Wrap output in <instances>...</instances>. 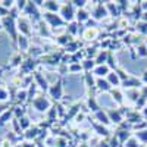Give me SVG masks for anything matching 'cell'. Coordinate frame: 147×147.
Instances as JSON below:
<instances>
[{
  "instance_id": "cell-1",
  "label": "cell",
  "mask_w": 147,
  "mask_h": 147,
  "mask_svg": "<svg viewBox=\"0 0 147 147\" xmlns=\"http://www.w3.org/2000/svg\"><path fill=\"white\" fill-rule=\"evenodd\" d=\"M0 22H2V27L3 30L6 31L7 35H10V38L12 41H13V44H16L18 41V27H16V21L13 18H10V16H5L0 19Z\"/></svg>"
},
{
  "instance_id": "cell-2",
  "label": "cell",
  "mask_w": 147,
  "mask_h": 147,
  "mask_svg": "<svg viewBox=\"0 0 147 147\" xmlns=\"http://www.w3.org/2000/svg\"><path fill=\"white\" fill-rule=\"evenodd\" d=\"M35 66H37V62L34 60V57H30V56L24 57V62H22V65L19 66V69H21L19 75H21V77H24V75H32Z\"/></svg>"
},
{
  "instance_id": "cell-3",
  "label": "cell",
  "mask_w": 147,
  "mask_h": 147,
  "mask_svg": "<svg viewBox=\"0 0 147 147\" xmlns=\"http://www.w3.org/2000/svg\"><path fill=\"white\" fill-rule=\"evenodd\" d=\"M16 27H18V32L22 35H31V21L27 16H19L16 19Z\"/></svg>"
},
{
  "instance_id": "cell-4",
  "label": "cell",
  "mask_w": 147,
  "mask_h": 147,
  "mask_svg": "<svg viewBox=\"0 0 147 147\" xmlns=\"http://www.w3.org/2000/svg\"><path fill=\"white\" fill-rule=\"evenodd\" d=\"M31 106L37 110V112H47L50 110V102H49L44 96H37L34 102L31 103Z\"/></svg>"
},
{
  "instance_id": "cell-5",
  "label": "cell",
  "mask_w": 147,
  "mask_h": 147,
  "mask_svg": "<svg viewBox=\"0 0 147 147\" xmlns=\"http://www.w3.org/2000/svg\"><path fill=\"white\" fill-rule=\"evenodd\" d=\"M24 15H25L27 18H30V19H34V21L40 19L38 7H37V6L34 5V2H32V0H30V2H28V5H27L25 10H24Z\"/></svg>"
},
{
  "instance_id": "cell-6",
  "label": "cell",
  "mask_w": 147,
  "mask_h": 147,
  "mask_svg": "<svg viewBox=\"0 0 147 147\" xmlns=\"http://www.w3.org/2000/svg\"><path fill=\"white\" fill-rule=\"evenodd\" d=\"M32 78L35 81V84L43 90V91H49V84H47V80L44 78V75L40 72V71H34L32 72Z\"/></svg>"
},
{
  "instance_id": "cell-7",
  "label": "cell",
  "mask_w": 147,
  "mask_h": 147,
  "mask_svg": "<svg viewBox=\"0 0 147 147\" xmlns=\"http://www.w3.org/2000/svg\"><path fill=\"white\" fill-rule=\"evenodd\" d=\"M44 21L46 22H49L52 27H59V25H62V22H63V19L60 18L59 15H55V13H52V12H46L44 13Z\"/></svg>"
},
{
  "instance_id": "cell-8",
  "label": "cell",
  "mask_w": 147,
  "mask_h": 147,
  "mask_svg": "<svg viewBox=\"0 0 147 147\" xmlns=\"http://www.w3.org/2000/svg\"><path fill=\"white\" fill-rule=\"evenodd\" d=\"M16 46H18V49H19V52H28V50H30V47H31V44H30V38H28L27 35L19 34V35H18Z\"/></svg>"
},
{
  "instance_id": "cell-9",
  "label": "cell",
  "mask_w": 147,
  "mask_h": 147,
  "mask_svg": "<svg viewBox=\"0 0 147 147\" xmlns=\"http://www.w3.org/2000/svg\"><path fill=\"white\" fill-rule=\"evenodd\" d=\"M13 115H15V106H12L7 110H5V112L0 115V127H5L9 121L13 119Z\"/></svg>"
},
{
  "instance_id": "cell-10",
  "label": "cell",
  "mask_w": 147,
  "mask_h": 147,
  "mask_svg": "<svg viewBox=\"0 0 147 147\" xmlns=\"http://www.w3.org/2000/svg\"><path fill=\"white\" fill-rule=\"evenodd\" d=\"M40 128L38 127H31V128H28L25 132H24L22 134V136H24V138H25L27 141H32V140H35L37 137H38L40 136Z\"/></svg>"
},
{
  "instance_id": "cell-11",
  "label": "cell",
  "mask_w": 147,
  "mask_h": 147,
  "mask_svg": "<svg viewBox=\"0 0 147 147\" xmlns=\"http://www.w3.org/2000/svg\"><path fill=\"white\" fill-rule=\"evenodd\" d=\"M49 94H50L53 99H60V96H62V82L57 81L56 84L50 85V87H49Z\"/></svg>"
},
{
  "instance_id": "cell-12",
  "label": "cell",
  "mask_w": 147,
  "mask_h": 147,
  "mask_svg": "<svg viewBox=\"0 0 147 147\" xmlns=\"http://www.w3.org/2000/svg\"><path fill=\"white\" fill-rule=\"evenodd\" d=\"M15 102L18 105H24L25 102H28V91L25 88H21L19 91H16L15 94Z\"/></svg>"
},
{
  "instance_id": "cell-13",
  "label": "cell",
  "mask_w": 147,
  "mask_h": 147,
  "mask_svg": "<svg viewBox=\"0 0 147 147\" xmlns=\"http://www.w3.org/2000/svg\"><path fill=\"white\" fill-rule=\"evenodd\" d=\"M22 62H24V57H22V55H21V52H16L13 56L10 57V68H15V66H21L22 65Z\"/></svg>"
},
{
  "instance_id": "cell-14",
  "label": "cell",
  "mask_w": 147,
  "mask_h": 147,
  "mask_svg": "<svg viewBox=\"0 0 147 147\" xmlns=\"http://www.w3.org/2000/svg\"><path fill=\"white\" fill-rule=\"evenodd\" d=\"M43 7L47 10V12H52V13H55L56 10H59V3H56V2H53V0H49V2H44L43 3Z\"/></svg>"
},
{
  "instance_id": "cell-15",
  "label": "cell",
  "mask_w": 147,
  "mask_h": 147,
  "mask_svg": "<svg viewBox=\"0 0 147 147\" xmlns=\"http://www.w3.org/2000/svg\"><path fill=\"white\" fill-rule=\"evenodd\" d=\"M18 121H19V125H21V129H22V131H27L28 128H31V118H30L28 115L19 118Z\"/></svg>"
},
{
  "instance_id": "cell-16",
  "label": "cell",
  "mask_w": 147,
  "mask_h": 147,
  "mask_svg": "<svg viewBox=\"0 0 147 147\" xmlns=\"http://www.w3.org/2000/svg\"><path fill=\"white\" fill-rule=\"evenodd\" d=\"M62 15H63V19H66V21H71V19H72L74 15H72V7H71V5L62 7Z\"/></svg>"
},
{
  "instance_id": "cell-17",
  "label": "cell",
  "mask_w": 147,
  "mask_h": 147,
  "mask_svg": "<svg viewBox=\"0 0 147 147\" xmlns=\"http://www.w3.org/2000/svg\"><path fill=\"white\" fill-rule=\"evenodd\" d=\"M9 100V91L5 87H0V103H5Z\"/></svg>"
},
{
  "instance_id": "cell-18",
  "label": "cell",
  "mask_w": 147,
  "mask_h": 147,
  "mask_svg": "<svg viewBox=\"0 0 147 147\" xmlns=\"http://www.w3.org/2000/svg\"><path fill=\"white\" fill-rule=\"evenodd\" d=\"M15 0H3V2H0V5H2L6 10H10V9H13L15 7Z\"/></svg>"
},
{
  "instance_id": "cell-19",
  "label": "cell",
  "mask_w": 147,
  "mask_h": 147,
  "mask_svg": "<svg viewBox=\"0 0 147 147\" xmlns=\"http://www.w3.org/2000/svg\"><path fill=\"white\" fill-rule=\"evenodd\" d=\"M27 5H28L27 0H16V3H15V6H16V9H18L19 12H24V10H25Z\"/></svg>"
},
{
  "instance_id": "cell-20",
  "label": "cell",
  "mask_w": 147,
  "mask_h": 147,
  "mask_svg": "<svg viewBox=\"0 0 147 147\" xmlns=\"http://www.w3.org/2000/svg\"><path fill=\"white\" fill-rule=\"evenodd\" d=\"M40 34L41 35H44V37H49V31H47V27H46V24H43V22H40Z\"/></svg>"
},
{
  "instance_id": "cell-21",
  "label": "cell",
  "mask_w": 147,
  "mask_h": 147,
  "mask_svg": "<svg viewBox=\"0 0 147 147\" xmlns=\"http://www.w3.org/2000/svg\"><path fill=\"white\" fill-rule=\"evenodd\" d=\"M96 72H97V75H105L107 72V66H99L96 69Z\"/></svg>"
},
{
  "instance_id": "cell-22",
  "label": "cell",
  "mask_w": 147,
  "mask_h": 147,
  "mask_svg": "<svg viewBox=\"0 0 147 147\" xmlns=\"http://www.w3.org/2000/svg\"><path fill=\"white\" fill-rule=\"evenodd\" d=\"M99 87L103 88V90H107V88H109V84H107L106 81H102V80H100V81H99Z\"/></svg>"
},
{
  "instance_id": "cell-23",
  "label": "cell",
  "mask_w": 147,
  "mask_h": 147,
  "mask_svg": "<svg viewBox=\"0 0 147 147\" xmlns=\"http://www.w3.org/2000/svg\"><path fill=\"white\" fill-rule=\"evenodd\" d=\"M9 109V105H6V103H0V115H2L5 110H7Z\"/></svg>"
},
{
  "instance_id": "cell-24",
  "label": "cell",
  "mask_w": 147,
  "mask_h": 147,
  "mask_svg": "<svg viewBox=\"0 0 147 147\" xmlns=\"http://www.w3.org/2000/svg\"><path fill=\"white\" fill-rule=\"evenodd\" d=\"M21 144H22V147H35L34 141H24V143H21Z\"/></svg>"
},
{
  "instance_id": "cell-25",
  "label": "cell",
  "mask_w": 147,
  "mask_h": 147,
  "mask_svg": "<svg viewBox=\"0 0 147 147\" xmlns=\"http://www.w3.org/2000/svg\"><path fill=\"white\" fill-rule=\"evenodd\" d=\"M109 78H110V81H112V82H115V84L118 82V77L115 75V74H110V77H109Z\"/></svg>"
},
{
  "instance_id": "cell-26",
  "label": "cell",
  "mask_w": 147,
  "mask_h": 147,
  "mask_svg": "<svg viewBox=\"0 0 147 147\" xmlns=\"http://www.w3.org/2000/svg\"><path fill=\"white\" fill-rule=\"evenodd\" d=\"M85 18H87V15H85L84 12H80V13H78V19H80V21H84Z\"/></svg>"
},
{
  "instance_id": "cell-27",
  "label": "cell",
  "mask_w": 147,
  "mask_h": 147,
  "mask_svg": "<svg viewBox=\"0 0 147 147\" xmlns=\"http://www.w3.org/2000/svg\"><path fill=\"white\" fill-rule=\"evenodd\" d=\"M140 137H141V138H144V140H147V131H144L143 134H140Z\"/></svg>"
},
{
  "instance_id": "cell-28",
  "label": "cell",
  "mask_w": 147,
  "mask_h": 147,
  "mask_svg": "<svg viewBox=\"0 0 147 147\" xmlns=\"http://www.w3.org/2000/svg\"><path fill=\"white\" fill-rule=\"evenodd\" d=\"M3 72H5V68H0V80H2V77H3Z\"/></svg>"
},
{
  "instance_id": "cell-29",
  "label": "cell",
  "mask_w": 147,
  "mask_h": 147,
  "mask_svg": "<svg viewBox=\"0 0 147 147\" xmlns=\"http://www.w3.org/2000/svg\"><path fill=\"white\" fill-rule=\"evenodd\" d=\"M13 147H22V144H16V146H13Z\"/></svg>"
},
{
  "instance_id": "cell-30",
  "label": "cell",
  "mask_w": 147,
  "mask_h": 147,
  "mask_svg": "<svg viewBox=\"0 0 147 147\" xmlns=\"http://www.w3.org/2000/svg\"><path fill=\"white\" fill-rule=\"evenodd\" d=\"M3 30V27H2V22H0V31H2Z\"/></svg>"
},
{
  "instance_id": "cell-31",
  "label": "cell",
  "mask_w": 147,
  "mask_h": 147,
  "mask_svg": "<svg viewBox=\"0 0 147 147\" xmlns=\"http://www.w3.org/2000/svg\"><path fill=\"white\" fill-rule=\"evenodd\" d=\"M0 87H2V80H0Z\"/></svg>"
},
{
  "instance_id": "cell-32",
  "label": "cell",
  "mask_w": 147,
  "mask_h": 147,
  "mask_svg": "<svg viewBox=\"0 0 147 147\" xmlns=\"http://www.w3.org/2000/svg\"><path fill=\"white\" fill-rule=\"evenodd\" d=\"M146 81H147V72H146Z\"/></svg>"
}]
</instances>
